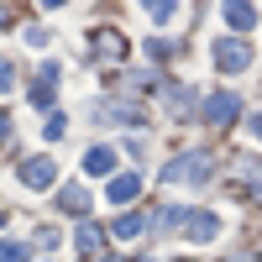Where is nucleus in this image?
I'll return each instance as SVG.
<instances>
[{
	"label": "nucleus",
	"instance_id": "obj_1",
	"mask_svg": "<svg viewBox=\"0 0 262 262\" xmlns=\"http://www.w3.org/2000/svg\"><path fill=\"white\" fill-rule=\"evenodd\" d=\"M210 168H215L210 152H184L163 168V184H210Z\"/></svg>",
	"mask_w": 262,
	"mask_h": 262
},
{
	"label": "nucleus",
	"instance_id": "obj_2",
	"mask_svg": "<svg viewBox=\"0 0 262 262\" xmlns=\"http://www.w3.org/2000/svg\"><path fill=\"white\" fill-rule=\"evenodd\" d=\"M252 63V42H242V37H221L215 42V69L221 74H242Z\"/></svg>",
	"mask_w": 262,
	"mask_h": 262
},
{
	"label": "nucleus",
	"instance_id": "obj_3",
	"mask_svg": "<svg viewBox=\"0 0 262 262\" xmlns=\"http://www.w3.org/2000/svg\"><path fill=\"white\" fill-rule=\"evenodd\" d=\"M95 116H100V121H111V126H131V131L147 126V116H142V105H137V100H100V105H95Z\"/></svg>",
	"mask_w": 262,
	"mask_h": 262
},
{
	"label": "nucleus",
	"instance_id": "obj_4",
	"mask_svg": "<svg viewBox=\"0 0 262 262\" xmlns=\"http://www.w3.org/2000/svg\"><path fill=\"white\" fill-rule=\"evenodd\" d=\"M236 111H242V100H236L231 90H221V95H210V100H205V121H210V126H221V131L236 121Z\"/></svg>",
	"mask_w": 262,
	"mask_h": 262
},
{
	"label": "nucleus",
	"instance_id": "obj_5",
	"mask_svg": "<svg viewBox=\"0 0 262 262\" xmlns=\"http://www.w3.org/2000/svg\"><path fill=\"white\" fill-rule=\"evenodd\" d=\"M189 242H210V236H221V215H210V210H189V221L179 226Z\"/></svg>",
	"mask_w": 262,
	"mask_h": 262
},
{
	"label": "nucleus",
	"instance_id": "obj_6",
	"mask_svg": "<svg viewBox=\"0 0 262 262\" xmlns=\"http://www.w3.org/2000/svg\"><path fill=\"white\" fill-rule=\"evenodd\" d=\"M58 179V163L53 158H32V163H21V184L27 189H48Z\"/></svg>",
	"mask_w": 262,
	"mask_h": 262
},
{
	"label": "nucleus",
	"instance_id": "obj_7",
	"mask_svg": "<svg viewBox=\"0 0 262 262\" xmlns=\"http://www.w3.org/2000/svg\"><path fill=\"white\" fill-rule=\"evenodd\" d=\"M58 63H42L37 69V84H32V105H53V95H58Z\"/></svg>",
	"mask_w": 262,
	"mask_h": 262
},
{
	"label": "nucleus",
	"instance_id": "obj_8",
	"mask_svg": "<svg viewBox=\"0 0 262 262\" xmlns=\"http://www.w3.org/2000/svg\"><path fill=\"white\" fill-rule=\"evenodd\" d=\"M105 194H111V205H131V200L142 194V173H121V179H111Z\"/></svg>",
	"mask_w": 262,
	"mask_h": 262
},
{
	"label": "nucleus",
	"instance_id": "obj_9",
	"mask_svg": "<svg viewBox=\"0 0 262 262\" xmlns=\"http://www.w3.org/2000/svg\"><path fill=\"white\" fill-rule=\"evenodd\" d=\"M111 168H116V147H90L84 152V173H90V179H105Z\"/></svg>",
	"mask_w": 262,
	"mask_h": 262
},
{
	"label": "nucleus",
	"instance_id": "obj_10",
	"mask_svg": "<svg viewBox=\"0 0 262 262\" xmlns=\"http://www.w3.org/2000/svg\"><path fill=\"white\" fill-rule=\"evenodd\" d=\"M231 168H236V184H242V189L262 194V163H252V158H236Z\"/></svg>",
	"mask_w": 262,
	"mask_h": 262
},
{
	"label": "nucleus",
	"instance_id": "obj_11",
	"mask_svg": "<svg viewBox=\"0 0 262 262\" xmlns=\"http://www.w3.org/2000/svg\"><path fill=\"white\" fill-rule=\"evenodd\" d=\"M95 53H100L105 63H116V58H126V37H121V32H100V37H95Z\"/></svg>",
	"mask_w": 262,
	"mask_h": 262
},
{
	"label": "nucleus",
	"instance_id": "obj_12",
	"mask_svg": "<svg viewBox=\"0 0 262 262\" xmlns=\"http://www.w3.org/2000/svg\"><path fill=\"white\" fill-rule=\"evenodd\" d=\"M74 242H79V252H84V257H95V252L105 247V231H100L95 221H84V226H79V236H74Z\"/></svg>",
	"mask_w": 262,
	"mask_h": 262
},
{
	"label": "nucleus",
	"instance_id": "obj_13",
	"mask_svg": "<svg viewBox=\"0 0 262 262\" xmlns=\"http://www.w3.org/2000/svg\"><path fill=\"white\" fill-rule=\"evenodd\" d=\"M121 242H137V236L147 231V215H116V226H111Z\"/></svg>",
	"mask_w": 262,
	"mask_h": 262
},
{
	"label": "nucleus",
	"instance_id": "obj_14",
	"mask_svg": "<svg viewBox=\"0 0 262 262\" xmlns=\"http://www.w3.org/2000/svg\"><path fill=\"white\" fill-rule=\"evenodd\" d=\"M58 205H63V210H74V215H84V210H90V194H84V189H63V194H58Z\"/></svg>",
	"mask_w": 262,
	"mask_h": 262
},
{
	"label": "nucleus",
	"instance_id": "obj_15",
	"mask_svg": "<svg viewBox=\"0 0 262 262\" xmlns=\"http://www.w3.org/2000/svg\"><path fill=\"white\" fill-rule=\"evenodd\" d=\"M226 21H231L236 32H247L252 21H257V11H252V6H226Z\"/></svg>",
	"mask_w": 262,
	"mask_h": 262
},
{
	"label": "nucleus",
	"instance_id": "obj_16",
	"mask_svg": "<svg viewBox=\"0 0 262 262\" xmlns=\"http://www.w3.org/2000/svg\"><path fill=\"white\" fill-rule=\"evenodd\" d=\"M168 111H173V116H189V111H194V95H189V90H168Z\"/></svg>",
	"mask_w": 262,
	"mask_h": 262
},
{
	"label": "nucleus",
	"instance_id": "obj_17",
	"mask_svg": "<svg viewBox=\"0 0 262 262\" xmlns=\"http://www.w3.org/2000/svg\"><path fill=\"white\" fill-rule=\"evenodd\" d=\"M63 131H69V121H63L58 111H53L48 121H42V137H48V142H58V137H63Z\"/></svg>",
	"mask_w": 262,
	"mask_h": 262
},
{
	"label": "nucleus",
	"instance_id": "obj_18",
	"mask_svg": "<svg viewBox=\"0 0 262 262\" xmlns=\"http://www.w3.org/2000/svg\"><path fill=\"white\" fill-rule=\"evenodd\" d=\"M152 21H173V16H179V6H173V0H152Z\"/></svg>",
	"mask_w": 262,
	"mask_h": 262
},
{
	"label": "nucleus",
	"instance_id": "obj_19",
	"mask_svg": "<svg viewBox=\"0 0 262 262\" xmlns=\"http://www.w3.org/2000/svg\"><path fill=\"white\" fill-rule=\"evenodd\" d=\"M32 247H37V252H53V247H58V231H53V226H42V231L32 236Z\"/></svg>",
	"mask_w": 262,
	"mask_h": 262
},
{
	"label": "nucleus",
	"instance_id": "obj_20",
	"mask_svg": "<svg viewBox=\"0 0 262 262\" xmlns=\"http://www.w3.org/2000/svg\"><path fill=\"white\" fill-rule=\"evenodd\" d=\"M0 262H27V247H16V242H0Z\"/></svg>",
	"mask_w": 262,
	"mask_h": 262
},
{
	"label": "nucleus",
	"instance_id": "obj_21",
	"mask_svg": "<svg viewBox=\"0 0 262 262\" xmlns=\"http://www.w3.org/2000/svg\"><path fill=\"white\" fill-rule=\"evenodd\" d=\"M11 84H16V63H11V58H0V95H6Z\"/></svg>",
	"mask_w": 262,
	"mask_h": 262
},
{
	"label": "nucleus",
	"instance_id": "obj_22",
	"mask_svg": "<svg viewBox=\"0 0 262 262\" xmlns=\"http://www.w3.org/2000/svg\"><path fill=\"white\" fill-rule=\"evenodd\" d=\"M147 53H152V58H168L173 42H168V37H147Z\"/></svg>",
	"mask_w": 262,
	"mask_h": 262
},
{
	"label": "nucleus",
	"instance_id": "obj_23",
	"mask_svg": "<svg viewBox=\"0 0 262 262\" xmlns=\"http://www.w3.org/2000/svg\"><path fill=\"white\" fill-rule=\"evenodd\" d=\"M0 142H11V116H0Z\"/></svg>",
	"mask_w": 262,
	"mask_h": 262
},
{
	"label": "nucleus",
	"instance_id": "obj_24",
	"mask_svg": "<svg viewBox=\"0 0 262 262\" xmlns=\"http://www.w3.org/2000/svg\"><path fill=\"white\" fill-rule=\"evenodd\" d=\"M252 137H257V142H262V111H257V116H252Z\"/></svg>",
	"mask_w": 262,
	"mask_h": 262
},
{
	"label": "nucleus",
	"instance_id": "obj_25",
	"mask_svg": "<svg viewBox=\"0 0 262 262\" xmlns=\"http://www.w3.org/2000/svg\"><path fill=\"white\" fill-rule=\"evenodd\" d=\"M6 16H11V11H6V6H0V21H6Z\"/></svg>",
	"mask_w": 262,
	"mask_h": 262
},
{
	"label": "nucleus",
	"instance_id": "obj_26",
	"mask_svg": "<svg viewBox=\"0 0 262 262\" xmlns=\"http://www.w3.org/2000/svg\"><path fill=\"white\" fill-rule=\"evenodd\" d=\"M100 262H121V257H100Z\"/></svg>",
	"mask_w": 262,
	"mask_h": 262
},
{
	"label": "nucleus",
	"instance_id": "obj_27",
	"mask_svg": "<svg viewBox=\"0 0 262 262\" xmlns=\"http://www.w3.org/2000/svg\"><path fill=\"white\" fill-rule=\"evenodd\" d=\"M0 226H6V210H0Z\"/></svg>",
	"mask_w": 262,
	"mask_h": 262
}]
</instances>
